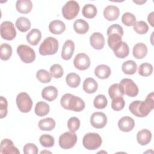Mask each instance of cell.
<instances>
[{
	"label": "cell",
	"instance_id": "5b68a950",
	"mask_svg": "<svg viewBox=\"0 0 154 154\" xmlns=\"http://www.w3.org/2000/svg\"><path fill=\"white\" fill-rule=\"evenodd\" d=\"M17 106L22 112H29L32 106V100L29 94L25 92H21L17 94L16 99Z\"/></svg>",
	"mask_w": 154,
	"mask_h": 154
},
{
	"label": "cell",
	"instance_id": "4fadbf2b",
	"mask_svg": "<svg viewBox=\"0 0 154 154\" xmlns=\"http://www.w3.org/2000/svg\"><path fill=\"white\" fill-rule=\"evenodd\" d=\"M90 43L94 49L100 50L105 46L104 36L100 32H93L90 37Z\"/></svg>",
	"mask_w": 154,
	"mask_h": 154
},
{
	"label": "cell",
	"instance_id": "f907efd6",
	"mask_svg": "<svg viewBox=\"0 0 154 154\" xmlns=\"http://www.w3.org/2000/svg\"><path fill=\"white\" fill-rule=\"evenodd\" d=\"M133 2L138 4V5H141L144 3H145L146 2V1H133Z\"/></svg>",
	"mask_w": 154,
	"mask_h": 154
},
{
	"label": "cell",
	"instance_id": "f1b7e54d",
	"mask_svg": "<svg viewBox=\"0 0 154 154\" xmlns=\"http://www.w3.org/2000/svg\"><path fill=\"white\" fill-rule=\"evenodd\" d=\"M50 110L49 105L45 102L40 101L37 102L34 108V112L35 114L40 117L46 116Z\"/></svg>",
	"mask_w": 154,
	"mask_h": 154
},
{
	"label": "cell",
	"instance_id": "e0dca14e",
	"mask_svg": "<svg viewBox=\"0 0 154 154\" xmlns=\"http://www.w3.org/2000/svg\"><path fill=\"white\" fill-rule=\"evenodd\" d=\"M75 51V43L71 40H66L62 48L61 51V58L64 60H70L74 52Z\"/></svg>",
	"mask_w": 154,
	"mask_h": 154
},
{
	"label": "cell",
	"instance_id": "60d3db41",
	"mask_svg": "<svg viewBox=\"0 0 154 154\" xmlns=\"http://www.w3.org/2000/svg\"><path fill=\"white\" fill-rule=\"evenodd\" d=\"M153 72V66L148 63L141 64L138 68V73L142 76H149Z\"/></svg>",
	"mask_w": 154,
	"mask_h": 154
},
{
	"label": "cell",
	"instance_id": "484cf974",
	"mask_svg": "<svg viewBox=\"0 0 154 154\" xmlns=\"http://www.w3.org/2000/svg\"><path fill=\"white\" fill-rule=\"evenodd\" d=\"M82 88L87 93H94L98 88V84L94 79L92 78H87L83 82Z\"/></svg>",
	"mask_w": 154,
	"mask_h": 154
},
{
	"label": "cell",
	"instance_id": "1f68e13d",
	"mask_svg": "<svg viewBox=\"0 0 154 154\" xmlns=\"http://www.w3.org/2000/svg\"><path fill=\"white\" fill-rule=\"evenodd\" d=\"M137 69V65L133 60H128L125 61L122 66V70L126 75H134Z\"/></svg>",
	"mask_w": 154,
	"mask_h": 154
},
{
	"label": "cell",
	"instance_id": "ac0fdd59",
	"mask_svg": "<svg viewBox=\"0 0 154 154\" xmlns=\"http://www.w3.org/2000/svg\"><path fill=\"white\" fill-rule=\"evenodd\" d=\"M42 96L44 99L49 102H52L56 99L57 97L58 90L54 86H47L42 90Z\"/></svg>",
	"mask_w": 154,
	"mask_h": 154
},
{
	"label": "cell",
	"instance_id": "d4e9b609",
	"mask_svg": "<svg viewBox=\"0 0 154 154\" xmlns=\"http://www.w3.org/2000/svg\"><path fill=\"white\" fill-rule=\"evenodd\" d=\"M111 73V68L105 64H100L94 69V74L99 79H105L108 78Z\"/></svg>",
	"mask_w": 154,
	"mask_h": 154
},
{
	"label": "cell",
	"instance_id": "7bdbcfd3",
	"mask_svg": "<svg viewBox=\"0 0 154 154\" xmlns=\"http://www.w3.org/2000/svg\"><path fill=\"white\" fill-rule=\"evenodd\" d=\"M50 73L54 78H60L63 75L64 70L61 65L55 64L50 67Z\"/></svg>",
	"mask_w": 154,
	"mask_h": 154
},
{
	"label": "cell",
	"instance_id": "83f0119b",
	"mask_svg": "<svg viewBox=\"0 0 154 154\" xmlns=\"http://www.w3.org/2000/svg\"><path fill=\"white\" fill-rule=\"evenodd\" d=\"M55 120L51 117L45 118L40 120L38 123V126L42 131H51L55 127Z\"/></svg>",
	"mask_w": 154,
	"mask_h": 154
},
{
	"label": "cell",
	"instance_id": "c3c4849f",
	"mask_svg": "<svg viewBox=\"0 0 154 154\" xmlns=\"http://www.w3.org/2000/svg\"><path fill=\"white\" fill-rule=\"evenodd\" d=\"M112 33H116L119 35H120L122 37L123 35V30L122 27L119 25V24H113L109 26L107 29V35H109V34Z\"/></svg>",
	"mask_w": 154,
	"mask_h": 154
},
{
	"label": "cell",
	"instance_id": "ffe728a7",
	"mask_svg": "<svg viewBox=\"0 0 154 154\" xmlns=\"http://www.w3.org/2000/svg\"><path fill=\"white\" fill-rule=\"evenodd\" d=\"M152 140V132L147 129H143L138 132L137 134V142L141 146L148 144Z\"/></svg>",
	"mask_w": 154,
	"mask_h": 154
},
{
	"label": "cell",
	"instance_id": "7402d4cb",
	"mask_svg": "<svg viewBox=\"0 0 154 154\" xmlns=\"http://www.w3.org/2000/svg\"><path fill=\"white\" fill-rule=\"evenodd\" d=\"M16 8L18 12L28 14L32 8V3L30 0H18L16 3Z\"/></svg>",
	"mask_w": 154,
	"mask_h": 154
},
{
	"label": "cell",
	"instance_id": "277c9868",
	"mask_svg": "<svg viewBox=\"0 0 154 154\" xmlns=\"http://www.w3.org/2000/svg\"><path fill=\"white\" fill-rule=\"evenodd\" d=\"M102 143V140L100 135L94 132L86 134L82 140V144L84 147L90 150L97 149L100 147Z\"/></svg>",
	"mask_w": 154,
	"mask_h": 154
},
{
	"label": "cell",
	"instance_id": "30bf717a",
	"mask_svg": "<svg viewBox=\"0 0 154 154\" xmlns=\"http://www.w3.org/2000/svg\"><path fill=\"white\" fill-rule=\"evenodd\" d=\"M122 86L124 94L126 95L133 97L138 95L139 90L137 84L132 80L129 78L122 79L120 82Z\"/></svg>",
	"mask_w": 154,
	"mask_h": 154
},
{
	"label": "cell",
	"instance_id": "f546056e",
	"mask_svg": "<svg viewBox=\"0 0 154 154\" xmlns=\"http://www.w3.org/2000/svg\"><path fill=\"white\" fill-rule=\"evenodd\" d=\"M16 26L22 32L28 31L31 26L30 20L25 17H20L16 21Z\"/></svg>",
	"mask_w": 154,
	"mask_h": 154
},
{
	"label": "cell",
	"instance_id": "d6986e66",
	"mask_svg": "<svg viewBox=\"0 0 154 154\" xmlns=\"http://www.w3.org/2000/svg\"><path fill=\"white\" fill-rule=\"evenodd\" d=\"M49 31L55 35L62 34L66 29L64 23L60 20H54L49 24Z\"/></svg>",
	"mask_w": 154,
	"mask_h": 154
},
{
	"label": "cell",
	"instance_id": "e575fe53",
	"mask_svg": "<svg viewBox=\"0 0 154 154\" xmlns=\"http://www.w3.org/2000/svg\"><path fill=\"white\" fill-rule=\"evenodd\" d=\"M12 55L11 46L7 43H2L0 46V58L3 61L8 60Z\"/></svg>",
	"mask_w": 154,
	"mask_h": 154
},
{
	"label": "cell",
	"instance_id": "b9f144b4",
	"mask_svg": "<svg viewBox=\"0 0 154 154\" xmlns=\"http://www.w3.org/2000/svg\"><path fill=\"white\" fill-rule=\"evenodd\" d=\"M122 22L126 26H133V25L136 22V17L132 13L126 12L122 15Z\"/></svg>",
	"mask_w": 154,
	"mask_h": 154
},
{
	"label": "cell",
	"instance_id": "4dcf8cb0",
	"mask_svg": "<svg viewBox=\"0 0 154 154\" xmlns=\"http://www.w3.org/2000/svg\"><path fill=\"white\" fill-rule=\"evenodd\" d=\"M108 94L111 99L119 97H123L124 96V92L123 88L120 84H113L108 88Z\"/></svg>",
	"mask_w": 154,
	"mask_h": 154
},
{
	"label": "cell",
	"instance_id": "9c48e42d",
	"mask_svg": "<svg viewBox=\"0 0 154 154\" xmlns=\"http://www.w3.org/2000/svg\"><path fill=\"white\" fill-rule=\"evenodd\" d=\"M1 36L2 38L10 41L16 36V31L14 24L10 21H4L0 26Z\"/></svg>",
	"mask_w": 154,
	"mask_h": 154
},
{
	"label": "cell",
	"instance_id": "ab89813d",
	"mask_svg": "<svg viewBox=\"0 0 154 154\" xmlns=\"http://www.w3.org/2000/svg\"><path fill=\"white\" fill-rule=\"evenodd\" d=\"M134 30L139 34H144L149 30V26L144 21L140 20L135 22L133 25Z\"/></svg>",
	"mask_w": 154,
	"mask_h": 154
},
{
	"label": "cell",
	"instance_id": "ee69618b",
	"mask_svg": "<svg viewBox=\"0 0 154 154\" xmlns=\"http://www.w3.org/2000/svg\"><path fill=\"white\" fill-rule=\"evenodd\" d=\"M125 105V101L123 97H116L112 99L111 108L113 110L119 111L124 108Z\"/></svg>",
	"mask_w": 154,
	"mask_h": 154
},
{
	"label": "cell",
	"instance_id": "2e32d148",
	"mask_svg": "<svg viewBox=\"0 0 154 154\" xmlns=\"http://www.w3.org/2000/svg\"><path fill=\"white\" fill-rule=\"evenodd\" d=\"M120 14L119 8L112 5L106 6L103 10V16L109 21H114L118 19Z\"/></svg>",
	"mask_w": 154,
	"mask_h": 154
},
{
	"label": "cell",
	"instance_id": "7dc6e473",
	"mask_svg": "<svg viewBox=\"0 0 154 154\" xmlns=\"http://www.w3.org/2000/svg\"><path fill=\"white\" fill-rule=\"evenodd\" d=\"M23 152L25 154H37L38 153V148L35 144L29 143L23 146Z\"/></svg>",
	"mask_w": 154,
	"mask_h": 154
},
{
	"label": "cell",
	"instance_id": "f6af8a7d",
	"mask_svg": "<svg viewBox=\"0 0 154 154\" xmlns=\"http://www.w3.org/2000/svg\"><path fill=\"white\" fill-rule=\"evenodd\" d=\"M80 120L78 117H72L67 121V128L72 132H75L80 127Z\"/></svg>",
	"mask_w": 154,
	"mask_h": 154
},
{
	"label": "cell",
	"instance_id": "8992f818",
	"mask_svg": "<svg viewBox=\"0 0 154 154\" xmlns=\"http://www.w3.org/2000/svg\"><path fill=\"white\" fill-rule=\"evenodd\" d=\"M79 5L75 1H67L62 8V14L67 20H72L78 14Z\"/></svg>",
	"mask_w": 154,
	"mask_h": 154
},
{
	"label": "cell",
	"instance_id": "5bb4252c",
	"mask_svg": "<svg viewBox=\"0 0 154 154\" xmlns=\"http://www.w3.org/2000/svg\"><path fill=\"white\" fill-rule=\"evenodd\" d=\"M1 153H14L19 154L20 152L16 147L14 146L13 142L10 139H4L1 141L0 144Z\"/></svg>",
	"mask_w": 154,
	"mask_h": 154
},
{
	"label": "cell",
	"instance_id": "52a82bcc",
	"mask_svg": "<svg viewBox=\"0 0 154 154\" xmlns=\"http://www.w3.org/2000/svg\"><path fill=\"white\" fill-rule=\"evenodd\" d=\"M17 53L22 61L28 64L35 59V53L32 48L26 45H20L17 48Z\"/></svg>",
	"mask_w": 154,
	"mask_h": 154
},
{
	"label": "cell",
	"instance_id": "603a6c76",
	"mask_svg": "<svg viewBox=\"0 0 154 154\" xmlns=\"http://www.w3.org/2000/svg\"><path fill=\"white\" fill-rule=\"evenodd\" d=\"M122 36L116 33H112L108 35V46L113 51H116L118 49L122 43Z\"/></svg>",
	"mask_w": 154,
	"mask_h": 154
},
{
	"label": "cell",
	"instance_id": "6da1fadb",
	"mask_svg": "<svg viewBox=\"0 0 154 154\" xmlns=\"http://www.w3.org/2000/svg\"><path fill=\"white\" fill-rule=\"evenodd\" d=\"M154 108L153 92L149 93L145 100H135L129 106L130 112L138 117H146Z\"/></svg>",
	"mask_w": 154,
	"mask_h": 154
},
{
	"label": "cell",
	"instance_id": "d6a6232c",
	"mask_svg": "<svg viewBox=\"0 0 154 154\" xmlns=\"http://www.w3.org/2000/svg\"><path fill=\"white\" fill-rule=\"evenodd\" d=\"M97 13V10L94 5L92 4H85L82 9V15L87 19L94 18Z\"/></svg>",
	"mask_w": 154,
	"mask_h": 154
},
{
	"label": "cell",
	"instance_id": "8fae6325",
	"mask_svg": "<svg viewBox=\"0 0 154 154\" xmlns=\"http://www.w3.org/2000/svg\"><path fill=\"white\" fill-rule=\"evenodd\" d=\"M91 64L90 58L85 53L78 54L74 60L73 64L76 69L79 70H85L87 69Z\"/></svg>",
	"mask_w": 154,
	"mask_h": 154
},
{
	"label": "cell",
	"instance_id": "7a4b0ae2",
	"mask_svg": "<svg viewBox=\"0 0 154 154\" xmlns=\"http://www.w3.org/2000/svg\"><path fill=\"white\" fill-rule=\"evenodd\" d=\"M60 103L63 108L76 112L82 111L85 106V102L81 98L70 93L64 94L61 98Z\"/></svg>",
	"mask_w": 154,
	"mask_h": 154
},
{
	"label": "cell",
	"instance_id": "7c38bea8",
	"mask_svg": "<svg viewBox=\"0 0 154 154\" xmlns=\"http://www.w3.org/2000/svg\"><path fill=\"white\" fill-rule=\"evenodd\" d=\"M90 123L94 128H103L107 123L106 116L102 112H95L90 117Z\"/></svg>",
	"mask_w": 154,
	"mask_h": 154
},
{
	"label": "cell",
	"instance_id": "836d02e7",
	"mask_svg": "<svg viewBox=\"0 0 154 154\" xmlns=\"http://www.w3.org/2000/svg\"><path fill=\"white\" fill-rule=\"evenodd\" d=\"M66 81L67 85L72 88H76L81 82L80 76L75 73H70L66 77Z\"/></svg>",
	"mask_w": 154,
	"mask_h": 154
},
{
	"label": "cell",
	"instance_id": "4316f807",
	"mask_svg": "<svg viewBox=\"0 0 154 154\" xmlns=\"http://www.w3.org/2000/svg\"><path fill=\"white\" fill-rule=\"evenodd\" d=\"M73 29L77 34H84L88 32L89 29V25L85 20L78 19L73 23Z\"/></svg>",
	"mask_w": 154,
	"mask_h": 154
},
{
	"label": "cell",
	"instance_id": "ba28073f",
	"mask_svg": "<svg viewBox=\"0 0 154 154\" xmlns=\"http://www.w3.org/2000/svg\"><path fill=\"white\" fill-rule=\"evenodd\" d=\"M77 139V135L75 132H66L59 137V146L63 149H70L75 146Z\"/></svg>",
	"mask_w": 154,
	"mask_h": 154
},
{
	"label": "cell",
	"instance_id": "9a60e30c",
	"mask_svg": "<svg viewBox=\"0 0 154 154\" xmlns=\"http://www.w3.org/2000/svg\"><path fill=\"white\" fill-rule=\"evenodd\" d=\"M118 126L120 130L123 132H130L135 126V121L131 117L124 116L119 120Z\"/></svg>",
	"mask_w": 154,
	"mask_h": 154
},
{
	"label": "cell",
	"instance_id": "cb8c5ba5",
	"mask_svg": "<svg viewBox=\"0 0 154 154\" xmlns=\"http://www.w3.org/2000/svg\"><path fill=\"white\" fill-rule=\"evenodd\" d=\"M133 56L137 59H143L147 54V46L143 43H138L133 48Z\"/></svg>",
	"mask_w": 154,
	"mask_h": 154
},
{
	"label": "cell",
	"instance_id": "44dd1931",
	"mask_svg": "<svg viewBox=\"0 0 154 154\" xmlns=\"http://www.w3.org/2000/svg\"><path fill=\"white\" fill-rule=\"evenodd\" d=\"M42 38L41 31L37 28L32 29L26 35V41L32 46H36L39 43Z\"/></svg>",
	"mask_w": 154,
	"mask_h": 154
},
{
	"label": "cell",
	"instance_id": "f35d334b",
	"mask_svg": "<svg viewBox=\"0 0 154 154\" xmlns=\"http://www.w3.org/2000/svg\"><path fill=\"white\" fill-rule=\"evenodd\" d=\"M40 144L45 147H52L55 143L54 138L49 134H43L40 137Z\"/></svg>",
	"mask_w": 154,
	"mask_h": 154
},
{
	"label": "cell",
	"instance_id": "816d5d0a",
	"mask_svg": "<svg viewBox=\"0 0 154 154\" xmlns=\"http://www.w3.org/2000/svg\"><path fill=\"white\" fill-rule=\"evenodd\" d=\"M51 153V152H49V151H42V152H41V153Z\"/></svg>",
	"mask_w": 154,
	"mask_h": 154
},
{
	"label": "cell",
	"instance_id": "d590c367",
	"mask_svg": "<svg viewBox=\"0 0 154 154\" xmlns=\"http://www.w3.org/2000/svg\"><path fill=\"white\" fill-rule=\"evenodd\" d=\"M114 55L116 57L119 58H125L128 56L129 53V48L127 43L125 42H123L121 46L114 51Z\"/></svg>",
	"mask_w": 154,
	"mask_h": 154
},
{
	"label": "cell",
	"instance_id": "3957f363",
	"mask_svg": "<svg viewBox=\"0 0 154 154\" xmlns=\"http://www.w3.org/2000/svg\"><path fill=\"white\" fill-rule=\"evenodd\" d=\"M58 42L55 38L46 37L39 46V54L43 56L55 54L58 51Z\"/></svg>",
	"mask_w": 154,
	"mask_h": 154
},
{
	"label": "cell",
	"instance_id": "681fc988",
	"mask_svg": "<svg viewBox=\"0 0 154 154\" xmlns=\"http://www.w3.org/2000/svg\"><path fill=\"white\" fill-rule=\"evenodd\" d=\"M153 14L154 12H152L150 14H149L148 17H147V20L150 24V25L153 27L154 26V23H153Z\"/></svg>",
	"mask_w": 154,
	"mask_h": 154
},
{
	"label": "cell",
	"instance_id": "8d00e7d4",
	"mask_svg": "<svg viewBox=\"0 0 154 154\" xmlns=\"http://www.w3.org/2000/svg\"><path fill=\"white\" fill-rule=\"evenodd\" d=\"M37 79L42 83H48L52 79V76L47 70L40 69L36 73Z\"/></svg>",
	"mask_w": 154,
	"mask_h": 154
},
{
	"label": "cell",
	"instance_id": "bcb514c9",
	"mask_svg": "<svg viewBox=\"0 0 154 154\" xmlns=\"http://www.w3.org/2000/svg\"><path fill=\"white\" fill-rule=\"evenodd\" d=\"M8 103L7 99L3 96L0 97V118L3 119L7 114Z\"/></svg>",
	"mask_w": 154,
	"mask_h": 154
},
{
	"label": "cell",
	"instance_id": "74e56055",
	"mask_svg": "<svg viewBox=\"0 0 154 154\" xmlns=\"http://www.w3.org/2000/svg\"><path fill=\"white\" fill-rule=\"evenodd\" d=\"M108 104V100L103 94H98L93 100V105L97 109H103Z\"/></svg>",
	"mask_w": 154,
	"mask_h": 154
}]
</instances>
